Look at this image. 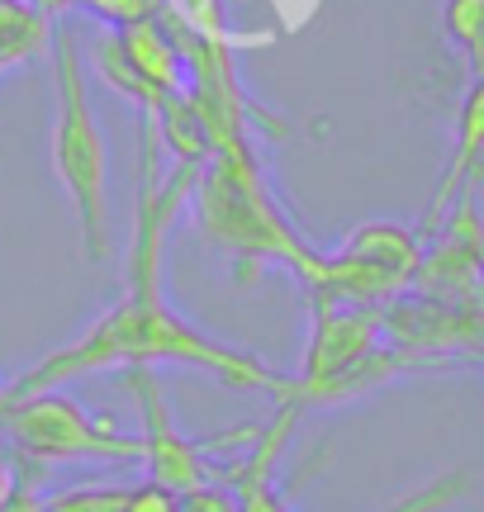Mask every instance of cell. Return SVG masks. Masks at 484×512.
I'll return each instance as SVG.
<instances>
[{"label":"cell","instance_id":"cell-1","mask_svg":"<svg viewBox=\"0 0 484 512\" xmlns=\"http://www.w3.org/2000/svg\"><path fill=\"white\" fill-rule=\"evenodd\" d=\"M157 366L200 370V375L228 384V389H242V394H276V399L290 394V375H280L271 361H261V356L242 347H228L214 332L195 328L190 318L171 309L162 294L124 290L76 337H67L53 351H43L15 384H5V399L38 394V389H62V384L81 380V375H95V370H157Z\"/></svg>","mask_w":484,"mask_h":512},{"label":"cell","instance_id":"cell-2","mask_svg":"<svg viewBox=\"0 0 484 512\" xmlns=\"http://www.w3.org/2000/svg\"><path fill=\"white\" fill-rule=\"evenodd\" d=\"M48 62H53V124H48L53 176L72 204L86 261H105L110 256V143L95 119L81 38L67 24H53Z\"/></svg>","mask_w":484,"mask_h":512},{"label":"cell","instance_id":"cell-3","mask_svg":"<svg viewBox=\"0 0 484 512\" xmlns=\"http://www.w3.org/2000/svg\"><path fill=\"white\" fill-rule=\"evenodd\" d=\"M190 200H195V219L205 228V238L219 252H228L233 261H252L257 271L266 261H285L304 285L314 280L318 252L285 219L252 143H228L209 152Z\"/></svg>","mask_w":484,"mask_h":512},{"label":"cell","instance_id":"cell-4","mask_svg":"<svg viewBox=\"0 0 484 512\" xmlns=\"http://www.w3.org/2000/svg\"><path fill=\"white\" fill-rule=\"evenodd\" d=\"M0 437L19 465H62V460H138V437L119 432L110 418H91L67 389L15 394L0 408Z\"/></svg>","mask_w":484,"mask_h":512},{"label":"cell","instance_id":"cell-5","mask_svg":"<svg viewBox=\"0 0 484 512\" xmlns=\"http://www.w3.org/2000/svg\"><path fill=\"white\" fill-rule=\"evenodd\" d=\"M418 266H423V238L404 223L371 219L352 228L337 252H318L309 294L371 309L380 299H394V294L409 290Z\"/></svg>","mask_w":484,"mask_h":512},{"label":"cell","instance_id":"cell-6","mask_svg":"<svg viewBox=\"0 0 484 512\" xmlns=\"http://www.w3.org/2000/svg\"><path fill=\"white\" fill-rule=\"evenodd\" d=\"M86 53V72H95L114 95H124L129 105L148 110V119L167 110L171 100H181L190 86L181 43L162 19H138L119 29H100Z\"/></svg>","mask_w":484,"mask_h":512},{"label":"cell","instance_id":"cell-7","mask_svg":"<svg viewBox=\"0 0 484 512\" xmlns=\"http://www.w3.org/2000/svg\"><path fill=\"white\" fill-rule=\"evenodd\" d=\"M133 403H138V418H143V437H138V460L148 465V479L162 484L171 494H195L209 484V465L200 441H190L176 418H171L167 389L157 380V370H129L124 375Z\"/></svg>","mask_w":484,"mask_h":512},{"label":"cell","instance_id":"cell-8","mask_svg":"<svg viewBox=\"0 0 484 512\" xmlns=\"http://www.w3.org/2000/svg\"><path fill=\"white\" fill-rule=\"evenodd\" d=\"M484 162V72L470 76V91L461 100V110H456V133H451V162L442 171V185H437V195H432L428 214H423V228H418V238H428L437 228H447V214L456 209V200L466 195L470 176L480 171Z\"/></svg>","mask_w":484,"mask_h":512},{"label":"cell","instance_id":"cell-9","mask_svg":"<svg viewBox=\"0 0 484 512\" xmlns=\"http://www.w3.org/2000/svg\"><path fill=\"white\" fill-rule=\"evenodd\" d=\"M442 29L470 62V76L484 72V0H442Z\"/></svg>","mask_w":484,"mask_h":512},{"label":"cell","instance_id":"cell-10","mask_svg":"<svg viewBox=\"0 0 484 512\" xmlns=\"http://www.w3.org/2000/svg\"><path fill=\"white\" fill-rule=\"evenodd\" d=\"M124 503H129V484H81L53 494L43 512H124Z\"/></svg>","mask_w":484,"mask_h":512},{"label":"cell","instance_id":"cell-11","mask_svg":"<svg viewBox=\"0 0 484 512\" xmlns=\"http://www.w3.org/2000/svg\"><path fill=\"white\" fill-rule=\"evenodd\" d=\"M171 5V24H181L186 34L195 38H209V43H228V29H224V0H162Z\"/></svg>","mask_w":484,"mask_h":512},{"label":"cell","instance_id":"cell-12","mask_svg":"<svg viewBox=\"0 0 484 512\" xmlns=\"http://www.w3.org/2000/svg\"><path fill=\"white\" fill-rule=\"evenodd\" d=\"M81 10H91L105 29H119V24H138V19H157L162 0H81Z\"/></svg>","mask_w":484,"mask_h":512},{"label":"cell","instance_id":"cell-13","mask_svg":"<svg viewBox=\"0 0 484 512\" xmlns=\"http://www.w3.org/2000/svg\"><path fill=\"white\" fill-rule=\"evenodd\" d=\"M124 512H181V494H171V489H162V484L143 479V484H129V503H124Z\"/></svg>","mask_w":484,"mask_h":512},{"label":"cell","instance_id":"cell-14","mask_svg":"<svg viewBox=\"0 0 484 512\" xmlns=\"http://www.w3.org/2000/svg\"><path fill=\"white\" fill-rule=\"evenodd\" d=\"M181 512H238L233 503H228V494H219V489H195V494L181 498Z\"/></svg>","mask_w":484,"mask_h":512},{"label":"cell","instance_id":"cell-15","mask_svg":"<svg viewBox=\"0 0 484 512\" xmlns=\"http://www.w3.org/2000/svg\"><path fill=\"white\" fill-rule=\"evenodd\" d=\"M0 512H43V503H38V494H29V479L15 475V489L5 494V503H0Z\"/></svg>","mask_w":484,"mask_h":512},{"label":"cell","instance_id":"cell-16","mask_svg":"<svg viewBox=\"0 0 484 512\" xmlns=\"http://www.w3.org/2000/svg\"><path fill=\"white\" fill-rule=\"evenodd\" d=\"M15 451H10V441L0 437V503H5V494H10V489H15Z\"/></svg>","mask_w":484,"mask_h":512},{"label":"cell","instance_id":"cell-17","mask_svg":"<svg viewBox=\"0 0 484 512\" xmlns=\"http://www.w3.org/2000/svg\"><path fill=\"white\" fill-rule=\"evenodd\" d=\"M29 5H34L43 19H53V24L67 15V10H81V0H29Z\"/></svg>","mask_w":484,"mask_h":512},{"label":"cell","instance_id":"cell-18","mask_svg":"<svg viewBox=\"0 0 484 512\" xmlns=\"http://www.w3.org/2000/svg\"><path fill=\"white\" fill-rule=\"evenodd\" d=\"M470 247H475V275L484 285V219H475V233H470Z\"/></svg>","mask_w":484,"mask_h":512},{"label":"cell","instance_id":"cell-19","mask_svg":"<svg viewBox=\"0 0 484 512\" xmlns=\"http://www.w3.org/2000/svg\"><path fill=\"white\" fill-rule=\"evenodd\" d=\"M0 408H5V389H0Z\"/></svg>","mask_w":484,"mask_h":512},{"label":"cell","instance_id":"cell-20","mask_svg":"<svg viewBox=\"0 0 484 512\" xmlns=\"http://www.w3.org/2000/svg\"><path fill=\"white\" fill-rule=\"evenodd\" d=\"M5 72H10V67H5V62H0V76H5Z\"/></svg>","mask_w":484,"mask_h":512}]
</instances>
